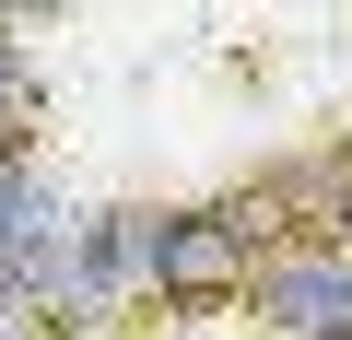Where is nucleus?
<instances>
[{
    "label": "nucleus",
    "instance_id": "f257e3e1",
    "mask_svg": "<svg viewBox=\"0 0 352 340\" xmlns=\"http://www.w3.org/2000/svg\"><path fill=\"white\" fill-rule=\"evenodd\" d=\"M294 247V212L282 188H223V200H164V212H129V293L176 305V317H212L235 305V282Z\"/></svg>",
    "mask_w": 352,
    "mask_h": 340
},
{
    "label": "nucleus",
    "instance_id": "f03ea898",
    "mask_svg": "<svg viewBox=\"0 0 352 340\" xmlns=\"http://www.w3.org/2000/svg\"><path fill=\"white\" fill-rule=\"evenodd\" d=\"M235 305H247L258 340H352V258L294 235V247H270V258L235 282Z\"/></svg>",
    "mask_w": 352,
    "mask_h": 340
},
{
    "label": "nucleus",
    "instance_id": "7ed1b4c3",
    "mask_svg": "<svg viewBox=\"0 0 352 340\" xmlns=\"http://www.w3.org/2000/svg\"><path fill=\"white\" fill-rule=\"evenodd\" d=\"M129 305V212H82L71 223V282H59V328L94 340L106 317Z\"/></svg>",
    "mask_w": 352,
    "mask_h": 340
},
{
    "label": "nucleus",
    "instance_id": "20e7f679",
    "mask_svg": "<svg viewBox=\"0 0 352 340\" xmlns=\"http://www.w3.org/2000/svg\"><path fill=\"white\" fill-rule=\"evenodd\" d=\"M59 12V0H0V24H47Z\"/></svg>",
    "mask_w": 352,
    "mask_h": 340
}]
</instances>
